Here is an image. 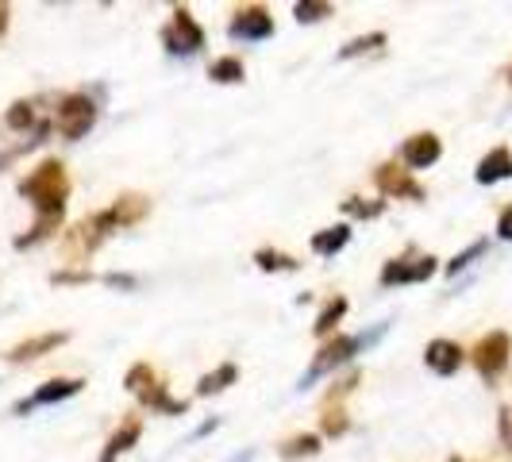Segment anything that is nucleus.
Masks as SVG:
<instances>
[{
	"label": "nucleus",
	"mask_w": 512,
	"mask_h": 462,
	"mask_svg": "<svg viewBox=\"0 0 512 462\" xmlns=\"http://www.w3.org/2000/svg\"><path fill=\"white\" fill-rule=\"evenodd\" d=\"M116 228V220H112V212L104 208V212H97V216H89V220H81V224H74V228L62 235V251L70 258H89L97 247H101L104 239L112 235Z\"/></svg>",
	"instance_id": "7ed1b4c3"
},
{
	"label": "nucleus",
	"mask_w": 512,
	"mask_h": 462,
	"mask_svg": "<svg viewBox=\"0 0 512 462\" xmlns=\"http://www.w3.org/2000/svg\"><path fill=\"white\" fill-rule=\"evenodd\" d=\"M70 335L66 332H43V335H31L24 343H16L12 351H8V362H31V359H43L47 351H58L62 343H66Z\"/></svg>",
	"instance_id": "4468645a"
},
{
	"label": "nucleus",
	"mask_w": 512,
	"mask_h": 462,
	"mask_svg": "<svg viewBox=\"0 0 512 462\" xmlns=\"http://www.w3.org/2000/svg\"><path fill=\"white\" fill-rule=\"evenodd\" d=\"M239 378V370H235V362H224V366H216L212 374H205L201 378V385H197V397H212V393H224L231 382Z\"/></svg>",
	"instance_id": "412c9836"
},
{
	"label": "nucleus",
	"mask_w": 512,
	"mask_h": 462,
	"mask_svg": "<svg viewBox=\"0 0 512 462\" xmlns=\"http://www.w3.org/2000/svg\"><path fill=\"white\" fill-rule=\"evenodd\" d=\"M497 235H501V239H512V205L501 208V216H497Z\"/></svg>",
	"instance_id": "7c9ffc66"
},
{
	"label": "nucleus",
	"mask_w": 512,
	"mask_h": 462,
	"mask_svg": "<svg viewBox=\"0 0 512 462\" xmlns=\"http://www.w3.org/2000/svg\"><path fill=\"white\" fill-rule=\"evenodd\" d=\"M378 47H385V31H370V35H359V39H351V43L339 51V58L347 62V58H359V54H370V51H378Z\"/></svg>",
	"instance_id": "b1692460"
},
{
	"label": "nucleus",
	"mask_w": 512,
	"mask_h": 462,
	"mask_svg": "<svg viewBox=\"0 0 512 462\" xmlns=\"http://www.w3.org/2000/svg\"><path fill=\"white\" fill-rule=\"evenodd\" d=\"M8 20H12V8L0 0V39H4V31H8Z\"/></svg>",
	"instance_id": "473e14b6"
},
{
	"label": "nucleus",
	"mask_w": 512,
	"mask_h": 462,
	"mask_svg": "<svg viewBox=\"0 0 512 462\" xmlns=\"http://www.w3.org/2000/svg\"><path fill=\"white\" fill-rule=\"evenodd\" d=\"M374 185L382 189V197H397V201H424L420 181L412 178V170L397 166V162H382L374 170Z\"/></svg>",
	"instance_id": "6e6552de"
},
{
	"label": "nucleus",
	"mask_w": 512,
	"mask_h": 462,
	"mask_svg": "<svg viewBox=\"0 0 512 462\" xmlns=\"http://www.w3.org/2000/svg\"><path fill=\"white\" fill-rule=\"evenodd\" d=\"M20 197L31 201L39 220H62V208L70 197V178L66 166L58 158H43L24 181H20Z\"/></svg>",
	"instance_id": "f257e3e1"
},
{
	"label": "nucleus",
	"mask_w": 512,
	"mask_h": 462,
	"mask_svg": "<svg viewBox=\"0 0 512 462\" xmlns=\"http://www.w3.org/2000/svg\"><path fill=\"white\" fill-rule=\"evenodd\" d=\"M81 385L77 378H51V382H43L27 401H20L16 405V412H31V409H43V405H58V401H66V397H74V393H81Z\"/></svg>",
	"instance_id": "f8f14e48"
},
{
	"label": "nucleus",
	"mask_w": 512,
	"mask_h": 462,
	"mask_svg": "<svg viewBox=\"0 0 512 462\" xmlns=\"http://www.w3.org/2000/svg\"><path fill=\"white\" fill-rule=\"evenodd\" d=\"M436 274V258L432 255H405L393 258L382 266V285H409V282H428Z\"/></svg>",
	"instance_id": "1a4fd4ad"
},
{
	"label": "nucleus",
	"mask_w": 512,
	"mask_h": 462,
	"mask_svg": "<svg viewBox=\"0 0 512 462\" xmlns=\"http://www.w3.org/2000/svg\"><path fill=\"white\" fill-rule=\"evenodd\" d=\"M108 212H112L116 228H135V224L151 212V197H143V193H124V197H116V205L108 208Z\"/></svg>",
	"instance_id": "2eb2a0df"
},
{
	"label": "nucleus",
	"mask_w": 512,
	"mask_h": 462,
	"mask_svg": "<svg viewBox=\"0 0 512 462\" xmlns=\"http://www.w3.org/2000/svg\"><path fill=\"white\" fill-rule=\"evenodd\" d=\"M439 154H443V143H439V135H432V131L409 135V139L401 143V162L412 166V170H428V166H436Z\"/></svg>",
	"instance_id": "9b49d317"
},
{
	"label": "nucleus",
	"mask_w": 512,
	"mask_h": 462,
	"mask_svg": "<svg viewBox=\"0 0 512 462\" xmlns=\"http://www.w3.org/2000/svg\"><path fill=\"white\" fill-rule=\"evenodd\" d=\"M474 178L482 181V185H497V181L512 178V151H509V147H493V151L478 162Z\"/></svg>",
	"instance_id": "dca6fc26"
},
{
	"label": "nucleus",
	"mask_w": 512,
	"mask_h": 462,
	"mask_svg": "<svg viewBox=\"0 0 512 462\" xmlns=\"http://www.w3.org/2000/svg\"><path fill=\"white\" fill-rule=\"evenodd\" d=\"M54 285H77V282H93V274L89 270H54L51 274Z\"/></svg>",
	"instance_id": "c756f323"
},
{
	"label": "nucleus",
	"mask_w": 512,
	"mask_h": 462,
	"mask_svg": "<svg viewBox=\"0 0 512 462\" xmlns=\"http://www.w3.org/2000/svg\"><path fill=\"white\" fill-rule=\"evenodd\" d=\"M139 436H143V420L139 416H131V420H124L116 432H112V439H108V447H104L101 462H116L124 451H131L135 443H139Z\"/></svg>",
	"instance_id": "f3484780"
},
{
	"label": "nucleus",
	"mask_w": 512,
	"mask_h": 462,
	"mask_svg": "<svg viewBox=\"0 0 512 462\" xmlns=\"http://www.w3.org/2000/svg\"><path fill=\"white\" fill-rule=\"evenodd\" d=\"M208 77L216 81V85H239L247 70H243V62L235 58V54H224V58H216L212 66H208Z\"/></svg>",
	"instance_id": "6ab92c4d"
},
{
	"label": "nucleus",
	"mask_w": 512,
	"mask_h": 462,
	"mask_svg": "<svg viewBox=\"0 0 512 462\" xmlns=\"http://www.w3.org/2000/svg\"><path fill=\"white\" fill-rule=\"evenodd\" d=\"M347 243H351V228H347V224H335V228H324V231H316V235H312V251H316V255H324V258L339 255Z\"/></svg>",
	"instance_id": "a211bd4d"
},
{
	"label": "nucleus",
	"mask_w": 512,
	"mask_h": 462,
	"mask_svg": "<svg viewBox=\"0 0 512 462\" xmlns=\"http://www.w3.org/2000/svg\"><path fill=\"white\" fill-rule=\"evenodd\" d=\"M4 124H8L12 131H27L31 124H35V104H31V101H16L12 108H8Z\"/></svg>",
	"instance_id": "393cba45"
},
{
	"label": "nucleus",
	"mask_w": 512,
	"mask_h": 462,
	"mask_svg": "<svg viewBox=\"0 0 512 462\" xmlns=\"http://www.w3.org/2000/svg\"><path fill=\"white\" fill-rule=\"evenodd\" d=\"M343 316H347V297H332L328 305L320 308V316H316L312 332L320 335V339H324V335H332V332H335V324H339Z\"/></svg>",
	"instance_id": "5701e85b"
},
{
	"label": "nucleus",
	"mask_w": 512,
	"mask_h": 462,
	"mask_svg": "<svg viewBox=\"0 0 512 462\" xmlns=\"http://www.w3.org/2000/svg\"><path fill=\"white\" fill-rule=\"evenodd\" d=\"M255 262H258V270H266V274H293V270L301 266L293 255H285V251H270V247L255 251Z\"/></svg>",
	"instance_id": "4be33fe9"
},
{
	"label": "nucleus",
	"mask_w": 512,
	"mask_h": 462,
	"mask_svg": "<svg viewBox=\"0 0 512 462\" xmlns=\"http://www.w3.org/2000/svg\"><path fill=\"white\" fill-rule=\"evenodd\" d=\"M97 124V104L89 93H66L54 108V128L62 139H81Z\"/></svg>",
	"instance_id": "20e7f679"
},
{
	"label": "nucleus",
	"mask_w": 512,
	"mask_h": 462,
	"mask_svg": "<svg viewBox=\"0 0 512 462\" xmlns=\"http://www.w3.org/2000/svg\"><path fill=\"white\" fill-rule=\"evenodd\" d=\"M324 16H332V4H324V0H301V4H297V20H301V24H316V20H324Z\"/></svg>",
	"instance_id": "cd10ccee"
},
{
	"label": "nucleus",
	"mask_w": 512,
	"mask_h": 462,
	"mask_svg": "<svg viewBox=\"0 0 512 462\" xmlns=\"http://www.w3.org/2000/svg\"><path fill=\"white\" fill-rule=\"evenodd\" d=\"M362 347H366V335H335V339H328V343L316 351V359H312L308 374L301 378V385H312L316 378H324V374L339 370L343 362L355 359Z\"/></svg>",
	"instance_id": "423d86ee"
},
{
	"label": "nucleus",
	"mask_w": 512,
	"mask_h": 462,
	"mask_svg": "<svg viewBox=\"0 0 512 462\" xmlns=\"http://www.w3.org/2000/svg\"><path fill=\"white\" fill-rule=\"evenodd\" d=\"M462 359H466V351H462L459 343H451V339H432V343L424 347V362H428V370H436L439 378L459 374Z\"/></svg>",
	"instance_id": "ddd939ff"
},
{
	"label": "nucleus",
	"mask_w": 512,
	"mask_h": 462,
	"mask_svg": "<svg viewBox=\"0 0 512 462\" xmlns=\"http://www.w3.org/2000/svg\"><path fill=\"white\" fill-rule=\"evenodd\" d=\"M104 282H108V285H124V289H131V285H135L131 278H124V274H108Z\"/></svg>",
	"instance_id": "72a5a7b5"
},
{
	"label": "nucleus",
	"mask_w": 512,
	"mask_h": 462,
	"mask_svg": "<svg viewBox=\"0 0 512 462\" xmlns=\"http://www.w3.org/2000/svg\"><path fill=\"white\" fill-rule=\"evenodd\" d=\"M501 439H505V447L512 451V405L501 409Z\"/></svg>",
	"instance_id": "2f4dec72"
},
{
	"label": "nucleus",
	"mask_w": 512,
	"mask_h": 462,
	"mask_svg": "<svg viewBox=\"0 0 512 462\" xmlns=\"http://www.w3.org/2000/svg\"><path fill=\"white\" fill-rule=\"evenodd\" d=\"M131 393L154 412H185V401H174L170 393H166V382L158 378V370H154L151 362H135L128 370V378H124Z\"/></svg>",
	"instance_id": "f03ea898"
},
{
	"label": "nucleus",
	"mask_w": 512,
	"mask_h": 462,
	"mask_svg": "<svg viewBox=\"0 0 512 462\" xmlns=\"http://www.w3.org/2000/svg\"><path fill=\"white\" fill-rule=\"evenodd\" d=\"M343 212L355 216V220H378V216L385 212V201H362V197H351V201H343Z\"/></svg>",
	"instance_id": "a878e982"
},
{
	"label": "nucleus",
	"mask_w": 512,
	"mask_h": 462,
	"mask_svg": "<svg viewBox=\"0 0 512 462\" xmlns=\"http://www.w3.org/2000/svg\"><path fill=\"white\" fill-rule=\"evenodd\" d=\"M509 355H512L509 332H489L474 343L470 362H474V370H478L486 382H501V374L509 370Z\"/></svg>",
	"instance_id": "39448f33"
},
{
	"label": "nucleus",
	"mask_w": 512,
	"mask_h": 462,
	"mask_svg": "<svg viewBox=\"0 0 512 462\" xmlns=\"http://www.w3.org/2000/svg\"><path fill=\"white\" fill-rule=\"evenodd\" d=\"M451 462H466V459H459V455H455V459H451Z\"/></svg>",
	"instance_id": "f704fd0d"
},
{
	"label": "nucleus",
	"mask_w": 512,
	"mask_h": 462,
	"mask_svg": "<svg viewBox=\"0 0 512 462\" xmlns=\"http://www.w3.org/2000/svg\"><path fill=\"white\" fill-rule=\"evenodd\" d=\"M278 455L282 459H312V455H320V436L316 432H305V436H293V439H285L282 447H278Z\"/></svg>",
	"instance_id": "aec40b11"
},
{
	"label": "nucleus",
	"mask_w": 512,
	"mask_h": 462,
	"mask_svg": "<svg viewBox=\"0 0 512 462\" xmlns=\"http://www.w3.org/2000/svg\"><path fill=\"white\" fill-rule=\"evenodd\" d=\"M231 39H243V43H255V39H270L274 35V16L262 8V4H247L231 16Z\"/></svg>",
	"instance_id": "9d476101"
},
{
	"label": "nucleus",
	"mask_w": 512,
	"mask_h": 462,
	"mask_svg": "<svg viewBox=\"0 0 512 462\" xmlns=\"http://www.w3.org/2000/svg\"><path fill=\"white\" fill-rule=\"evenodd\" d=\"M162 43L170 54H197L205 47V31L193 20L189 8H174V20L162 27Z\"/></svg>",
	"instance_id": "0eeeda50"
},
{
	"label": "nucleus",
	"mask_w": 512,
	"mask_h": 462,
	"mask_svg": "<svg viewBox=\"0 0 512 462\" xmlns=\"http://www.w3.org/2000/svg\"><path fill=\"white\" fill-rule=\"evenodd\" d=\"M320 428H324V436H343V432L351 428V420H347L343 405H324V420H320Z\"/></svg>",
	"instance_id": "bb28decb"
},
{
	"label": "nucleus",
	"mask_w": 512,
	"mask_h": 462,
	"mask_svg": "<svg viewBox=\"0 0 512 462\" xmlns=\"http://www.w3.org/2000/svg\"><path fill=\"white\" fill-rule=\"evenodd\" d=\"M482 251H486V243L478 239V243H474L470 251H462V255H455V258H451V262H447V274H459V270H466V266H470L474 258L482 255Z\"/></svg>",
	"instance_id": "c85d7f7f"
}]
</instances>
